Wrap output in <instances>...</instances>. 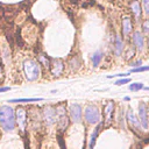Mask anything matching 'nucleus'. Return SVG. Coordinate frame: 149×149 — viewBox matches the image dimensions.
<instances>
[{"label": "nucleus", "mask_w": 149, "mask_h": 149, "mask_svg": "<svg viewBox=\"0 0 149 149\" xmlns=\"http://www.w3.org/2000/svg\"><path fill=\"white\" fill-rule=\"evenodd\" d=\"M139 115H140V123L141 126L147 129L148 128V118H147V106L146 104H140L139 105Z\"/></svg>", "instance_id": "nucleus-9"}, {"label": "nucleus", "mask_w": 149, "mask_h": 149, "mask_svg": "<svg viewBox=\"0 0 149 149\" xmlns=\"http://www.w3.org/2000/svg\"><path fill=\"white\" fill-rule=\"evenodd\" d=\"M101 126H102V123H100V125H99V126H98V127L94 129V132H93V134H92V136H91V141H90L88 149H93L94 143H95V140H97V137H98V134H99V130H100Z\"/></svg>", "instance_id": "nucleus-16"}, {"label": "nucleus", "mask_w": 149, "mask_h": 149, "mask_svg": "<svg viewBox=\"0 0 149 149\" xmlns=\"http://www.w3.org/2000/svg\"><path fill=\"white\" fill-rule=\"evenodd\" d=\"M121 26H122V34L125 36H128L132 30H133V22L130 20V17H123L121 21Z\"/></svg>", "instance_id": "nucleus-13"}, {"label": "nucleus", "mask_w": 149, "mask_h": 149, "mask_svg": "<svg viewBox=\"0 0 149 149\" xmlns=\"http://www.w3.org/2000/svg\"><path fill=\"white\" fill-rule=\"evenodd\" d=\"M148 47H149V37H148Z\"/></svg>", "instance_id": "nucleus-29"}, {"label": "nucleus", "mask_w": 149, "mask_h": 149, "mask_svg": "<svg viewBox=\"0 0 149 149\" xmlns=\"http://www.w3.org/2000/svg\"><path fill=\"white\" fill-rule=\"evenodd\" d=\"M40 62H41V63H43V65H44V66H49V65H50V63H49V61H48L47 56H44V55H40Z\"/></svg>", "instance_id": "nucleus-23"}, {"label": "nucleus", "mask_w": 149, "mask_h": 149, "mask_svg": "<svg viewBox=\"0 0 149 149\" xmlns=\"http://www.w3.org/2000/svg\"><path fill=\"white\" fill-rule=\"evenodd\" d=\"M23 71H24L26 78L30 81L36 80L40 77V73H41L40 65L34 59H27V61L23 62Z\"/></svg>", "instance_id": "nucleus-2"}, {"label": "nucleus", "mask_w": 149, "mask_h": 149, "mask_svg": "<svg viewBox=\"0 0 149 149\" xmlns=\"http://www.w3.org/2000/svg\"><path fill=\"white\" fill-rule=\"evenodd\" d=\"M144 71H149V65H147V66H136V68H134V69H132L130 71H129V73H132V72H144Z\"/></svg>", "instance_id": "nucleus-21"}, {"label": "nucleus", "mask_w": 149, "mask_h": 149, "mask_svg": "<svg viewBox=\"0 0 149 149\" xmlns=\"http://www.w3.org/2000/svg\"><path fill=\"white\" fill-rule=\"evenodd\" d=\"M102 58V52L101 51H95L92 56V63H93V66H98L100 61Z\"/></svg>", "instance_id": "nucleus-17"}, {"label": "nucleus", "mask_w": 149, "mask_h": 149, "mask_svg": "<svg viewBox=\"0 0 149 149\" xmlns=\"http://www.w3.org/2000/svg\"><path fill=\"white\" fill-rule=\"evenodd\" d=\"M127 121H128V123H129V126L134 129V132H136L139 128H140V121L137 120V118L135 116V114L133 113V111L129 108L128 109V112H127Z\"/></svg>", "instance_id": "nucleus-10"}, {"label": "nucleus", "mask_w": 149, "mask_h": 149, "mask_svg": "<svg viewBox=\"0 0 149 149\" xmlns=\"http://www.w3.org/2000/svg\"><path fill=\"white\" fill-rule=\"evenodd\" d=\"M130 9L132 13L135 16V20H139L141 17V5H140V0H133L130 2Z\"/></svg>", "instance_id": "nucleus-14"}, {"label": "nucleus", "mask_w": 149, "mask_h": 149, "mask_svg": "<svg viewBox=\"0 0 149 149\" xmlns=\"http://www.w3.org/2000/svg\"><path fill=\"white\" fill-rule=\"evenodd\" d=\"M70 1H71L72 3H77V2H78V0H70Z\"/></svg>", "instance_id": "nucleus-28"}, {"label": "nucleus", "mask_w": 149, "mask_h": 149, "mask_svg": "<svg viewBox=\"0 0 149 149\" xmlns=\"http://www.w3.org/2000/svg\"><path fill=\"white\" fill-rule=\"evenodd\" d=\"M15 112L9 106L0 107V125L6 132L13 130L15 128Z\"/></svg>", "instance_id": "nucleus-1"}, {"label": "nucleus", "mask_w": 149, "mask_h": 149, "mask_svg": "<svg viewBox=\"0 0 149 149\" xmlns=\"http://www.w3.org/2000/svg\"><path fill=\"white\" fill-rule=\"evenodd\" d=\"M56 115L58 116V128L61 130H65V128L69 125V119H68L64 105H59L56 108Z\"/></svg>", "instance_id": "nucleus-4"}, {"label": "nucleus", "mask_w": 149, "mask_h": 149, "mask_svg": "<svg viewBox=\"0 0 149 149\" xmlns=\"http://www.w3.org/2000/svg\"><path fill=\"white\" fill-rule=\"evenodd\" d=\"M129 81H130V79H129V78H122V79H119V80H116V81H115V85L120 86V85L127 84V83H129Z\"/></svg>", "instance_id": "nucleus-25"}, {"label": "nucleus", "mask_w": 149, "mask_h": 149, "mask_svg": "<svg viewBox=\"0 0 149 149\" xmlns=\"http://www.w3.org/2000/svg\"><path fill=\"white\" fill-rule=\"evenodd\" d=\"M84 116L86 119L87 122L90 123H97L100 119V114H99V111L95 106L93 105H88L86 108H85V112H84Z\"/></svg>", "instance_id": "nucleus-3"}, {"label": "nucleus", "mask_w": 149, "mask_h": 149, "mask_svg": "<svg viewBox=\"0 0 149 149\" xmlns=\"http://www.w3.org/2000/svg\"><path fill=\"white\" fill-rule=\"evenodd\" d=\"M42 98H21V99H12L10 102H21V101H41Z\"/></svg>", "instance_id": "nucleus-18"}, {"label": "nucleus", "mask_w": 149, "mask_h": 149, "mask_svg": "<svg viewBox=\"0 0 149 149\" xmlns=\"http://www.w3.org/2000/svg\"><path fill=\"white\" fill-rule=\"evenodd\" d=\"M9 91V87H0V92H6Z\"/></svg>", "instance_id": "nucleus-27"}, {"label": "nucleus", "mask_w": 149, "mask_h": 149, "mask_svg": "<svg viewBox=\"0 0 149 149\" xmlns=\"http://www.w3.org/2000/svg\"><path fill=\"white\" fill-rule=\"evenodd\" d=\"M50 72L54 74V76H59L63 70H64V63L62 59H52L51 63H50Z\"/></svg>", "instance_id": "nucleus-7"}, {"label": "nucleus", "mask_w": 149, "mask_h": 149, "mask_svg": "<svg viewBox=\"0 0 149 149\" xmlns=\"http://www.w3.org/2000/svg\"><path fill=\"white\" fill-rule=\"evenodd\" d=\"M44 120L48 126H51L56 121V109L51 106L44 107Z\"/></svg>", "instance_id": "nucleus-8"}, {"label": "nucleus", "mask_w": 149, "mask_h": 149, "mask_svg": "<svg viewBox=\"0 0 149 149\" xmlns=\"http://www.w3.org/2000/svg\"><path fill=\"white\" fill-rule=\"evenodd\" d=\"M142 3H143L144 13H146L147 15H149V0H142Z\"/></svg>", "instance_id": "nucleus-24"}, {"label": "nucleus", "mask_w": 149, "mask_h": 149, "mask_svg": "<svg viewBox=\"0 0 149 149\" xmlns=\"http://www.w3.org/2000/svg\"><path fill=\"white\" fill-rule=\"evenodd\" d=\"M70 115H71V119L73 121H76V122L80 121V119H81V107L79 105H77V104L71 105V107H70Z\"/></svg>", "instance_id": "nucleus-11"}, {"label": "nucleus", "mask_w": 149, "mask_h": 149, "mask_svg": "<svg viewBox=\"0 0 149 149\" xmlns=\"http://www.w3.org/2000/svg\"><path fill=\"white\" fill-rule=\"evenodd\" d=\"M142 30L146 35H149V19H146L142 22Z\"/></svg>", "instance_id": "nucleus-22"}, {"label": "nucleus", "mask_w": 149, "mask_h": 149, "mask_svg": "<svg viewBox=\"0 0 149 149\" xmlns=\"http://www.w3.org/2000/svg\"><path fill=\"white\" fill-rule=\"evenodd\" d=\"M141 64H142V61H137V62L133 63V64H132V66H140Z\"/></svg>", "instance_id": "nucleus-26"}, {"label": "nucleus", "mask_w": 149, "mask_h": 149, "mask_svg": "<svg viewBox=\"0 0 149 149\" xmlns=\"http://www.w3.org/2000/svg\"><path fill=\"white\" fill-rule=\"evenodd\" d=\"M133 43L137 50H142L144 47V38H143L142 34L137 30L134 31V34H133Z\"/></svg>", "instance_id": "nucleus-12"}, {"label": "nucleus", "mask_w": 149, "mask_h": 149, "mask_svg": "<svg viewBox=\"0 0 149 149\" xmlns=\"http://www.w3.org/2000/svg\"><path fill=\"white\" fill-rule=\"evenodd\" d=\"M122 49H123V42H122L120 35H116V37H115V55L120 56L122 52Z\"/></svg>", "instance_id": "nucleus-15"}, {"label": "nucleus", "mask_w": 149, "mask_h": 149, "mask_svg": "<svg viewBox=\"0 0 149 149\" xmlns=\"http://www.w3.org/2000/svg\"><path fill=\"white\" fill-rule=\"evenodd\" d=\"M134 55H135V48H134V47H129V48L127 49L126 54H125V58H126V61H129Z\"/></svg>", "instance_id": "nucleus-20"}, {"label": "nucleus", "mask_w": 149, "mask_h": 149, "mask_svg": "<svg viewBox=\"0 0 149 149\" xmlns=\"http://www.w3.org/2000/svg\"><path fill=\"white\" fill-rule=\"evenodd\" d=\"M26 119H27V113H26V109L23 107H17L16 112H15V121L16 123L19 125L20 129L23 132L24 128H26Z\"/></svg>", "instance_id": "nucleus-6"}, {"label": "nucleus", "mask_w": 149, "mask_h": 149, "mask_svg": "<svg viewBox=\"0 0 149 149\" xmlns=\"http://www.w3.org/2000/svg\"><path fill=\"white\" fill-rule=\"evenodd\" d=\"M113 109H114V102L113 101H108L105 106H104V109H102V113H104V126L105 127H108L112 122V116H113Z\"/></svg>", "instance_id": "nucleus-5"}, {"label": "nucleus", "mask_w": 149, "mask_h": 149, "mask_svg": "<svg viewBox=\"0 0 149 149\" xmlns=\"http://www.w3.org/2000/svg\"><path fill=\"white\" fill-rule=\"evenodd\" d=\"M128 88H129L130 91L136 92V91H140V90L143 88V84H142V83H133V84H130V85L128 86Z\"/></svg>", "instance_id": "nucleus-19"}]
</instances>
